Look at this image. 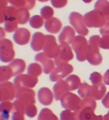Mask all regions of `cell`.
<instances>
[{"instance_id": "6da1fadb", "label": "cell", "mask_w": 109, "mask_h": 120, "mask_svg": "<svg viewBox=\"0 0 109 120\" xmlns=\"http://www.w3.org/2000/svg\"><path fill=\"white\" fill-rule=\"evenodd\" d=\"M97 107L96 100L94 98L85 97L81 101L80 107L78 110L74 112L75 119L80 120H96L102 119V116H97L94 111Z\"/></svg>"}, {"instance_id": "7a4b0ae2", "label": "cell", "mask_w": 109, "mask_h": 120, "mask_svg": "<svg viewBox=\"0 0 109 120\" xmlns=\"http://www.w3.org/2000/svg\"><path fill=\"white\" fill-rule=\"evenodd\" d=\"M72 48L76 52V59L79 62L86 60V54L89 49V43L83 35H77L72 42Z\"/></svg>"}, {"instance_id": "3957f363", "label": "cell", "mask_w": 109, "mask_h": 120, "mask_svg": "<svg viewBox=\"0 0 109 120\" xmlns=\"http://www.w3.org/2000/svg\"><path fill=\"white\" fill-rule=\"evenodd\" d=\"M69 20L70 24L72 25V27L74 28L77 34L83 36L88 34L89 30L87 29L85 21H84V17L80 13L77 12H72L69 14Z\"/></svg>"}, {"instance_id": "277c9868", "label": "cell", "mask_w": 109, "mask_h": 120, "mask_svg": "<svg viewBox=\"0 0 109 120\" xmlns=\"http://www.w3.org/2000/svg\"><path fill=\"white\" fill-rule=\"evenodd\" d=\"M83 17L87 27H102L106 23V20L103 15L97 9L86 13Z\"/></svg>"}, {"instance_id": "5b68a950", "label": "cell", "mask_w": 109, "mask_h": 120, "mask_svg": "<svg viewBox=\"0 0 109 120\" xmlns=\"http://www.w3.org/2000/svg\"><path fill=\"white\" fill-rule=\"evenodd\" d=\"M60 101H61V105L62 108L75 112L79 109L82 100L79 96H76L75 94L67 92L62 96Z\"/></svg>"}, {"instance_id": "8992f818", "label": "cell", "mask_w": 109, "mask_h": 120, "mask_svg": "<svg viewBox=\"0 0 109 120\" xmlns=\"http://www.w3.org/2000/svg\"><path fill=\"white\" fill-rule=\"evenodd\" d=\"M72 71H73V66L72 65L69 63L60 64L50 73L49 80L52 82H57L58 80L67 77Z\"/></svg>"}, {"instance_id": "52a82bcc", "label": "cell", "mask_w": 109, "mask_h": 120, "mask_svg": "<svg viewBox=\"0 0 109 120\" xmlns=\"http://www.w3.org/2000/svg\"><path fill=\"white\" fill-rule=\"evenodd\" d=\"M38 82L37 76L30 75V74H19L14 78L13 83L15 84L16 89L20 87H34Z\"/></svg>"}, {"instance_id": "ba28073f", "label": "cell", "mask_w": 109, "mask_h": 120, "mask_svg": "<svg viewBox=\"0 0 109 120\" xmlns=\"http://www.w3.org/2000/svg\"><path fill=\"white\" fill-rule=\"evenodd\" d=\"M0 45H1V54H0L1 61L3 62L13 61L15 56L13 42L9 39H2Z\"/></svg>"}, {"instance_id": "9c48e42d", "label": "cell", "mask_w": 109, "mask_h": 120, "mask_svg": "<svg viewBox=\"0 0 109 120\" xmlns=\"http://www.w3.org/2000/svg\"><path fill=\"white\" fill-rule=\"evenodd\" d=\"M60 50V45L56 42V39L52 35H46V41L44 46L43 51L48 57L51 59H55L58 56Z\"/></svg>"}, {"instance_id": "30bf717a", "label": "cell", "mask_w": 109, "mask_h": 120, "mask_svg": "<svg viewBox=\"0 0 109 120\" xmlns=\"http://www.w3.org/2000/svg\"><path fill=\"white\" fill-rule=\"evenodd\" d=\"M72 59H73V53L69 44H66V43L60 44L59 52L55 58V65L59 66L60 64L68 63Z\"/></svg>"}, {"instance_id": "8fae6325", "label": "cell", "mask_w": 109, "mask_h": 120, "mask_svg": "<svg viewBox=\"0 0 109 120\" xmlns=\"http://www.w3.org/2000/svg\"><path fill=\"white\" fill-rule=\"evenodd\" d=\"M16 89L15 84L11 82L1 83V90H0V100L3 101H12L16 95Z\"/></svg>"}, {"instance_id": "7c38bea8", "label": "cell", "mask_w": 109, "mask_h": 120, "mask_svg": "<svg viewBox=\"0 0 109 120\" xmlns=\"http://www.w3.org/2000/svg\"><path fill=\"white\" fill-rule=\"evenodd\" d=\"M16 99L20 100L26 105L35 103V92L29 87H20L16 90Z\"/></svg>"}, {"instance_id": "4fadbf2b", "label": "cell", "mask_w": 109, "mask_h": 120, "mask_svg": "<svg viewBox=\"0 0 109 120\" xmlns=\"http://www.w3.org/2000/svg\"><path fill=\"white\" fill-rule=\"evenodd\" d=\"M36 62H40L42 65L43 72L45 74H49L55 69V62H53L51 58L48 57L44 52H40L37 54L34 57Z\"/></svg>"}, {"instance_id": "5bb4252c", "label": "cell", "mask_w": 109, "mask_h": 120, "mask_svg": "<svg viewBox=\"0 0 109 120\" xmlns=\"http://www.w3.org/2000/svg\"><path fill=\"white\" fill-rule=\"evenodd\" d=\"M99 45H90L86 54V60L90 64L98 66L102 62V56L99 51Z\"/></svg>"}, {"instance_id": "9a60e30c", "label": "cell", "mask_w": 109, "mask_h": 120, "mask_svg": "<svg viewBox=\"0 0 109 120\" xmlns=\"http://www.w3.org/2000/svg\"><path fill=\"white\" fill-rule=\"evenodd\" d=\"M13 40L20 45H26L30 39V32L26 28H19L13 34Z\"/></svg>"}, {"instance_id": "2e32d148", "label": "cell", "mask_w": 109, "mask_h": 120, "mask_svg": "<svg viewBox=\"0 0 109 120\" xmlns=\"http://www.w3.org/2000/svg\"><path fill=\"white\" fill-rule=\"evenodd\" d=\"M70 91V87L68 83L65 80H58L56 83L53 87V92H54L55 99L59 101L62 98L65 94Z\"/></svg>"}, {"instance_id": "e0dca14e", "label": "cell", "mask_w": 109, "mask_h": 120, "mask_svg": "<svg viewBox=\"0 0 109 120\" xmlns=\"http://www.w3.org/2000/svg\"><path fill=\"white\" fill-rule=\"evenodd\" d=\"M46 41V35L41 32H35L31 39L30 46L34 51L40 52L44 49Z\"/></svg>"}, {"instance_id": "ac0fdd59", "label": "cell", "mask_w": 109, "mask_h": 120, "mask_svg": "<svg viewBox=\"0 0 109 120\" xmlns=\"http://www.w3.org/2000/svg\"><path fill=\"white\" fill-rule=\"evenodd\" d=\"M54 94L49 88L41 87L38 92V101L43 105H49L52 103Z\"/></svg>"}, {"instance_id": "d6986e66", "label": "cell", "mask_w": 109, "mask_h": 120, "mask_svg": "<svg viewBox=\"0 0 109 120\" xmlns=\"http://www.w3.org/2000/svg\"><path fill=\"white\" fill-rule=\"evenodd\" d=\"M75 37V30L73 28L70 26H65L62 30L61 34L59 35V41L60 44L66 43V44H72V41L74 40Z\"/></svg>"}, {"instance_id": "ffe728a7", "label": "cell", "mask_w": 109, "mask_h": 120, "mask_svg": "<svg viewBox=\"0 0 109 120\" xmlns=\"http://www.w3.org/2000/svg\"><path fill=\"white\" fill-rule=\"evenodd\" d=\"M62 22L58 18L52 17L51 19L46 20L45 23V30L50 34H57L62 29Z\"/></svg>"}, {"instance_id": "44dd1931", "label": "cell", "mask_w": 109, "mask_h": 120, "mask_svg": "<svg viewBox=\"0 0 109 120\" xmlns=\"http://www.w3.org/2000/svg\"><path fill=\"white\" fill-rule=\"evenodd\" d=\"M106 87L102 82L94 83L91 87L90 97L94 98L95 100H101L106 94Z\"/></svg>"}, {"instance_id": "7402d4cb", "label": "cell", "mask_w": 109, "mask_h": 120, "mask_svg": "<svg viewBox=\"0 0 109 120\" xmlns=\"http://www.w3.org/2000/svg\"><path fill=\"white\" fill-rule=\"evenodd\" d=\"M94 9L100 12L106 21L109 22V2L108 0H98L94 5Z\"/></svg>"}, {"instance_id": "603a6c76", "label": "cell", "mask_w": 109, "mask_h": 120, "mask_svg": "<svg viewBox=\"0 0 109 120\" xmlns=\"http://www.w3.org/2000/svg\"><path fill=\"white\" fill-rule=\"evenodd\" d=\"M9 66L11 67L12 70L13 72V76H17L19 74H21L26 69L25 62L20 59H16L13 60Z\"/></svg>"}, {"instance_id": "cb8c5ba5", "label": "cell", "mask_w": 109, "mask_h": 120, "mask_svg": "<svg viewBox=\"0 0 109 120\" xmlns=\"http://www.w3.org/2000/svg\"><path fill=\"white\" fill-rule=\"evenodd\" d=\"M13 109V103H11L10 101H1L0 105V112H1L2 119H9V113Z\"/></svg>"}, {"instance_id": "d4e9b609", "label": "cell", "mask_w": 109, "mask_h": 120, "mask_svg": "<svg viewBox=\"0 0 109 120\" xmlns=\"http://www.w3.org/2000/svg\"><path fill=\"white\" fill-rule=\"evenodd\" d=\"M9 2L16 8L31 9L35 6V0H9Z\"/></svg>"}, {"instance_id": "484cf974", "label": "cell", "mask_w": 109, "mask_h": 120, "mask_svg": "<svg viewBox=\"0 0 109 120\" xmlns=\"http://www.w3.org/2000/svg\"><path fill=\"white\" fill-rule=\"evenodd\" d=\"M29 9L26 8H17L16 13V20L20 24H25L30 19Z\"/></svg>"}, {"instance_id": "4316f807", "label": "cell", "mask_w": 109, "mask_h": 120, "mask_svg": "<svg viewBox=\"0 0 109 120\" xmlns=\"http://www.w3.org/2000/svg\"><path fill=\"white\" fill-rule=\"evenodd\" d=\"M12 76H13V72L10 66H3L0 67V81L1 83L6 82Z\"/></svg>"}, {"instance_id": "83f0119b", "label": "cell", "mask_w": 109, "mask_h": 120, "mask_svg": "<svg viewBox=\"0 0 109 120\" xmlns=\"http://www.w3.org/2000/svg\"><path fill=\"white\" fill-rule=\"evenodd\" d=\"M65 80L68 83V84H69L70 87V90H76L81 83L80 79L76 75H70L69 76H67Z\"/></svg>"}, {"instance_id": "f1b7e54d", "label": "cell", "mask_w": 109, "mask_h": 120, "mask_svg": "<svg viewBox=\"0 0 109 120\" xmlns=\"http://www.w3.org/2000/svg\"><path fill=\"white\" fill-rule=\"evenodd\" d=\"M38 119L40 120H57L58 117L51 111L49 109H43L40 112L39 116H38Z\"/></svg>"}, {"instance_id": "f546056e", "label": "cell", "mask_w": 109, "mask_h": 120, "mask_svg": "<svg viewBox=\"0 0 109 120\" xmlns=\"http://www.w3.org/2000/svg\"><path fill=\"white\" fill-rule=\"evenodd\" d=\"M43 71V67L38 63H31L27 67V73L34 76H39Z\"/></svg>"}, {"instance_id": "4dcf8cb0", "label": "cell", "mask_w": 109, "mask_h": 120, "mask_svg": "<svg viewBox=\"0 0 109 120\" xmlns=\"http://www.w3.org/2000/svg\"><path fill=\"white\" fill-rule=\"evenodd\" d=\"M18 24L19 23L17 20H12V19H6L5 21L4 29L6 32L12 33L18 29Z\"/></svg>"}, {"instance_id": "1f68e13d", "label": "cell", "mask_w": 109, "mask_h": 120, "mask_svg": "<svg viewBox=\"0 0 109 120\" xmlns=\"http://www.w3.org/2000/svg\"><path fill=\"white\" fill-rule=\"evenodd\" d=\"M92 86L89 85L86 82L80 83V85L78 87V94L82 98L89 97L90 96V91H91Z\"/></svg>"}, {"instance_id": "d6a6232c", "label": "cell", "mask_w": 109, "mask_h": 120, "mask_svg": "<svg viewBox=\"0 0 109 120\" xmlns=\"http://www.w3.org/2000/svg\"><path fill=\"white\" fill-rule=\"evenodd\" d=\"M29 23L33 28L38 29L41 27L44 24V18L40 15H34L30 19Z\"/></svg>"}, {"instance_id": "836d02e7", "label": "cell", "mask_w": 109, "mask_h": 120, "mask_svg": "<svg viewBox=\"0 0 109 120\" xmlns=\"http://www.w3.org/2000/svg\"><path fill=\"white\" fill-rule=\"evenodd\" d=\"M53 15H54V10H53L52 7L45 6L42 7L41 9V16L45 20L51 19L53 16Z\"/></svg>"}, {"instance_id": "e575fe53", "label": "cell", "mask_w": 109, "mask_h": 120, "mask_svg": "<svg viewBox=\"0 0 109 120\" xmlns=\"http://www.w3.org/2000/svg\"><path fill=\"white\" fill-rule=\"evenodd\" d=\"M38 113L37 107L35 106L34 104H29L26 105L25 109V114L30 118L34 117Z\"/></svg>"}, {"instance_id": "d590c367", "label": "cell", "mask_w": 109, "mask_h": 120, "mask_svg": "<svg viewBox=\"0 0 109 120\" xmlns=\"http://www.w3.org/2000/svg\"><path fill=\"white\" fill-rule=\"evenodd\" d=\"M60 119L62 120H70V119H75V115L74 112L69 109H65L62 111L60 115Z\"/></svg>"}, {"instance_id": "8d00e7d4", "label": "cell", "mask_w": 109, "mask_h": 120, "mask_svg": "<svg viewBox=\"0 0 109 120\" xmlns=\"http://www.w3.org/2000/svg\"><path fill=\"white\" fill-rule=\"evenodd\" d=\"M25 109H26V105L24 104L23 101H21L19 99H16V101H14V102H13L14 111H19V112L25 113Z\"/></svg>"}, {"instance_id": "74e56055", "label": "cell", "mask_w": 109, "mask_h": 120, "mask_svg": "<svg viewBox=\"0 0 109 120\" xmlns=\"http://www.w3.org/2000/svg\"><path fill=\"white\" fill-rule=\"evenodd\" d=\"M103 76H101V73H98V72H94L90 74V80L91 81V83H98L100 82H102Z\"/></svg>"}, {"instance_id": "f35d334b", "label": "cell", "mask_w": 109, "mask_h": 120, "mask_svg": "<svg viewBox=\"0 0 109 120\" xmlns=\"http://www.w3.org/2000/svg\"><path fill=\"white\" fill-rule=\"evenodd\" d=\"M100 48L109 50V34H105L100 39Z\"/></svg>"}, {"instance_id": "ab89813d", "label": "cell", "mask_w": 109, "mask_h": 120, "mask_svg": "<svg viewBox=\"0 0 109 120\" xmlns=\"http://www.w3.org/2000/svg\"><path fill=\"white\" fill-rule=\"evenodd\" d=\"M68 0H51V3L52 6L55 8L61 9L65 6V5L67 4Z\"/></svg>"}, {"instance_id": "60d3db41", "label": "cell", "mask_w": 109, "mask_h": 120, "mask_svg": "<svg viewBox=\"0 0 109 120\" xmlns=\"http://www.w3.org/2000/svg\"><path fill=\"white\" fill-rule=\"evenodd\" d=\"M24 114L23 112H19V111H15L13 112V116H12V119L13 120H23L24 119Z\"/></svg>"}, {"instance_id": "b9f144b4", "label": "cell", "mask_w": 109, "mask_h": 120, "mask_svg": "<svg viewBox=\"0 0 109 120\" xmlns=\"http://www.w3.org/2000/svg\"><path fill=\"white\" fill-rule=\"evenodd\" d=\"M100 33L102 35L105 34H109V22L105 23V24L102 27H101Z\"/></svg>"}, {"instance_id": "7bdbcfd3", "label": "cell", "mask_w": 109, "mask_h": 120, "mask_svg": "<svg viewBox=\"0 0 109 120\" xmlns=\"http://www.w3.org/2000/svg\"><path fill=\"white\" fill-rule=\"evenodd\" d=\"M101 102H102V105L105 108L109 109V91L105 95V97H104L102 101H101Z\"/></svg>"}, {"instance_id": "ee69618b", "label": "cell", "mask_w": 109, "mask_h": 120, "mask_svg": "<svg viewBox=\"0 0 109 120\" xmlns=\"http://www.w3.org/2000/svg\"><path fill=\"white\" fill-rule=\"evenodd\" d=\"M103 81H104V83L109 85V69H108V70L105 73V74H104Z\"/></svg>"}, {"instance_id": "f6af8a7d", "label": "cell", "mask_w": 109, "mask_h": 120, "mask_svg": "<svg viewBox=\"0 0 109 120\" xmlns=\"http://www.w3.org/2000/svg\"><path fill=\"white\" fill-rule=\"evenodd\" d=\"M0 31H1V40L3 39V38L5 37V32H4V29L3 28H0Z\"/></svg>"}, {"instance_id": "bcb514c9", "label": "cell", "mask_w": 109, "mask_h": 120, "mask_svg": "<svg viewBox=\"0 0 109 120\" xmlns=\"http://www.w3.org/2000/svg\"><path fill=\"white\" fill-rule=\"evenodd\" d=\"M104 119H105V120H109V111H108V112L107 114L105 115V116H104V118H103Z\"/></svg>"}, {"instance_id": "7dc6e473", "label": "cell", "mask_w": 109, "mask_h": 120, "mask_svg": "<svg viewBox=\"0 0 109 120\" xmlns=\"http://www.w3.org/2000/svg\"><path fill=\"white\" fill-rule=\"evenodd\" d=\"M83 1L85 2V3H90V2H92V0H83Z\"/></svg>"}, {"instance_id": "c3c4849f", "label": "cell", "mask_w": 109, "mask_h": 120, "mask_svg": "<svg viewBox=\"0 0 109 120\" xmlns=\"http://www.w3.org/2000/svg\"><path fill=\"white\" fill-rule=\"evenodd\" d=\"M39 2H48V0H38Z\"/></svg>"}]
</instances>
